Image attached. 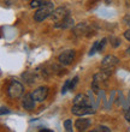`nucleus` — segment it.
<instances>
[{"label": "nucleus", "mask_w": 130, "mask_h": 132, "mask_svg": "<svg viewBox=\"0 0 130 132\" xmlns=\"http://www.w3.org/2000/svg\"><path fill=\"white\" fill-rule=\"evenodd\" d=\"M54 7H53L52 3H43L40 7H37L36 10V13L34 14V19L36 22H42L45 21L46 18L51 17Z\"/></svg>", "instance_id": "1"}, {"label": "nucleus", "mask_w": 130, "mask_h": 132, "mask_svg": "<svg viewBox=\"0 0 130 132\" xmlns=\"http://www.w3.org/2000/svg\"><path fill=\"white\" fill-rule=\"evenodd\" d=\"M24 93V87L21 82L18 80H12L7 88V95L11 98H19Z\"/></svg>", "instance_id": "2"}, {"label": "nucleus", "mask_w": 130, "mask_h": 132, "mask_svg": "<svg viewBox=\"0 0 130 132\" xmlns=\"http://www.w3.org/2000/svg\"><path fill=\"white\" fill-rule=\"evenodd\" d=\"M67 16H70L67 9H65V7H58L56 10H53L52 14H51V18H52L53 23L56 25V24H58V23H60L64 18H66Z\"/></svg>", "instance_id": "3"}, {"label": "nucleus", "mask_w": 130, "mask_h": 132, "mask_svg": "<svg viewBox=\"0 0 130 132\" xmlns=\"http://www.w3.org/2000/svg\"><path fill=\"white\" fill-rule=\"evenodd\" d=\"M71 113L77 117H83V115H88V114H94L95 109L91 107L90 104L88 106H77L74 104V107L71 108Z\"/></svg>", "instance_id": "4"}, {"label": "nucleus", "mask_w": 130, "mask_h": 132, "mask_svg": "<svg viewBox=\"0 0 130 132\" xmlns=\"http://www.w3.org/2000/svg\"><path fill=\"white\" fill-rule=\"evenodd\" d=\"M74 59H75V51L74 49H67V51H64L62 54L59 55L58 60L59 63L64 66H69L71 64L74 63Z\"/></svg>", "instance_id": "5"}, {"label": "nucleus", "mask_w": 130, "mask_h": 132, "mask_svg": "<svg viewBox=\"0 0 130 132\" xmlns=\"http://www.w3.org/2000/svg\"><path fill=\"white\" fill-rule=\"evenodd\" d=\"M119 63L118 58L114 55H106L101 61V69H105V70H112L116 67Z\"/></svg>", "instance_id": "6"}, {"label": "nucleus", "mask_w": 130, "mask_h": 132, "mask_svg": "<svg viewBox=\"0 0 130 132\" xmlns=\"http://www.w3.org/2000/svg\"><path fill=\"white\" fill-rule=\"evenodd\" d=\"M33 98L35 100V102H42L47 98L48 96V88L47 87H39L33 91L32 94Z\"/></svg>", "instance_id": "7"}, {"label": "nucleus", "mask_w": 130, "mask_h": 132, "mask_svg": "<svg viewBox=\"0 0 130 132\" xmlns=\"http://www.w3.org/2000/svg\"><path fill=\"white\" fill-rule=\"evenodd\" d=\"M112 75V70H105L102 69L100 72L95 73L94 77H93V80L96 82V83H100V82H105V80L109 79V77Z\"/></svg>", "instance_id": "8"}, {"label": "nucleus", "mask_w": 130, "mask_h": 132, "mask_svg": "<svg viewBox=\"0 0 130 132\" xmlns=\"http://www.w3.org/2000/svg\"><path fill=\"white\" fill-rule=\"evenodd\" d=\"M22 106H23V108L27 109V111H30V109L34 108V106H35V100L33 98L32 94H25L24 96H23V98H22Z\"/></svg>", "instance_id": "9"}, {"label": "nucleus", "mask_w": 130, "mask_h": 132, "mask_svg": "<svg viewBox=\"0 0 130 132\" xmlns=\"http://www.w3.org/2000/svg\"><path fill=\"white\" fill-rule=\"evenodd\" d=\"M90 119H77L75 122V126L78 131H86L90 126Z\"/></svg>", "instance_id": "10"}, {"label": "nucleus", "mask_w": 130, "mask_h": 132, "mask_svg": "<svg viewBox=\"0 0 130 132\" xmlns=\"http://www.w3.org/2000/svg\"><path fill=\"white\" fill-rule=\"evenodd\" d=\"M74 24L75 23H74L72 17H71V16H67L66 18H64L60 23L56 24L54 27H56V28H62V29H69V28H71V27H74Z\"/></svg>", "instance_id": "11"}, {"label": "nucleus", "mask_w": 130, "mask_h": 132, "mask_svg": "<svg viewBox=\"0 0 130 132\" xmlns=\"http://www.w3.org/2000/svg\"><path fill=\"white\" fill-rule=\"evenodd\" d=\"M74 104L77 106H88L89 104V97L86 94H78L74 98Z\"/></svg>", "instance_id": "12"}, {"label": "nucleus", "mask_w": 130, "mask_h": 132, "mask_svg": "<svg viewBox=\"0 0 130 132\" xmlns=\"http://www.w3.org/2000/svg\"><path fill=\"white\" fill-rule=\"evenodd\" d=\"M88 31V24L86 22H82V23H78L76 27L74 28V34L76 36H80V35H85Z\"/></svg>", "instance_id": "13"}, {"label": "nucleus", "mask_w": 130, "mask_h": 132, "mask_svg": "<svg viewBox=\"0 0 130 132\" xmlns=\"http://www.w3.org/2000/svg\"><path fill=\"white\" fill-rule=\"evenodd\" d=\"M106 42H107V38H102L101 41L98 42V52H101L104 47L106 46Z\"/></svg>", "instance_id": "14"}, {"label": "nucleus", "mask_w": 130, "mask_h": 132, "mask_svg": "<svg viewBox=\"0 0 130 132\" xmlns=\"http://www.w3.org/2000/svg\"><path fill=\"white\" fill-rule=\"evenodd\" d=\"M42 4L43 3L41 1V0H30V7H33V9H35V7H40Z\"/></svg>", "instance_id": "15"}, {"label": "nucleus", "mask_w": 130, "mask_h": 132, "mask_svg": "<svg viewBox=\"0 0 130 132\" xmlns=\"http://www.w3.org/2000/svg\"><path fill=\"white\" fill-rule=\"evenodd\" d=\"M110 40L112 41V42H111V45H112L113 48H116V47H118V46L120 45V40L118 37H113V36H112V37L110 38Z\"/></svg>", "instance_id": "16"}, {"label": "nucleus", "mask_w": 130, "mask_h": 132, "mask_svg": "<svg viewBox=\"0 0 130 132\" xmlns=\"http://www.w3.org/2000/svg\"><path fill=\"white\" fill-rule=\"evenodd\" d=\"M64 127H65V130L69 132L72 131V122H71V120H66V121L64 122Z\"/></svg>", "instance_id": "17"}, {"label": "nucleus", "mask_w": 130, "mask_h": 132, "mask_svg": "<svg viewBox=\"0 0 130 132\" xmlns=\"http://www.w3.org/2000/svg\"><path fill=\"white\" fill-rule=\"evenodd\" d=\"M111 130L109 127H106V126H98L96 129L94 130V132H110Z\"/></svg>", "instance_id": "18"}, {"label": "nucleus", "mask_w": 130, "mask_h": 132, "mask_svg": "<svg viewBox=\"0 0 130 132\" xmlns=\"http://www.w3.org/2000/svg\"><path fill=\"white\" fill-rule=\"evenodd\" d=\"M77 82H78V77H75V78H72V79L70 80V90H72V89L76 87Z\"/></svg>", "instance_id": "19"}, {"label": "nucleus", "mask_w": 130, "mask_h": 132, "mask_svg": "<svg viewBox=\"0 0 130 132\" xmlns=\"http://www.w3.org/2000/svg\"><path fill=\"white\" fill-rule=\"evenodd\" d=\"M7 113H10V111H9V108H6V107H0V115H3V114H7Z\"/></svg>", "instance_id": "20"}, {"label": "nucleus", "mask_w": 130, "mask_h": 132, "mask_svg": "<svg viewBox=\"0 0 130 132\" xmlns=\"http://www.w3.org/2000/svg\"><path fill=\"white\" fill-rule=\"evenodd\" d=\"M123 21H124V23H125V24L130 27V14H127V16L123 18Z\"/></svg>", "instance_id": "21"}, {"label": "nucleus", "mask_w": 130, "mask_h": 132, "mask_svg": "<svg viewBox=\"0 0 130 132\" xmlns=\"http://www.w3.org/2000/svg\"><path fill=\"white\" fill-rule=\"evenodd\" d=\"M125 119H127V121L130 122V108L128 109L127 112H125Z\"/></svg>", "instance_id": "22"}, {"label": "nucleus", "mask_w": 130, "mask_h": 132, "mask_svg": "<svg viewBox=\"0 0 130 132\" xmlns=\"http://www.w3.org/2000/svg\"><path fill=\"white\" fill-rule=\"evenodd\" d=\"M124 37L127 38L128 41H130V30H127V31L124 32Z\"/></svg>", "instance_id": "23"}, {"label": "nucleus", "mask_w": 130, "mask_h": 132, "mask_svg": "<svg viewBox=\"0 0 130 132\" xmlns=\"http://www.w3.org/2000/svg\"><path fill=\"white\" fill-rule=\"evenodd\" d=\"M16 3V0H5V4H6V5H9V6H10V5H12V4H14Z\"/></svg>", "instance_id": "24"}, {"label": "nucleus", "mask_w": 130, "mask_h": 132, "mask_svg": "<svg viewBox=\"0 0 130 132\" xmlns=\"http://www.w3.org/2000/svg\"><path fill=\"white\" fill-rule=\"evenodd\" d=\"M40 132H52L51 130H40Z\"/></svg>", "instance_id": "25"}, {"label": "nucleus", "mask_w": 130, "mask_h": 132, "mask_svg": "<svg viewBox=\"0 0 130 132\" xmlns=\"http://www.w3.org/2000/svg\"><path fill=\"white\" fill-rule=\"evenodd\" d=\"M127 54H128V55H130V47L127 49Z\"/></svg>", "instance_id": "26"}]
</instances>
